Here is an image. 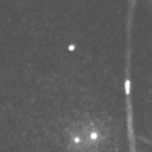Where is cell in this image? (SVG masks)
I'll list each match as a JSON object with an SVG mask.
<instances>
[{
  "label": "cell",
  "mask_w": 152,
  "mask_h": 152,
  "mask_svg": "<svg viewBox=\"0 0 152 152\" xmlns=\"http://www.w3.org/2000/svg\"><path fill=\"white\" fill-rule=\"evenodd\" d=\"M69 50H70V52H73V50H75V44H70L69 46Z\"/></svg>",
  "instance_id": "obj_2"
},
{
  "label": "cell",
  "mask_w": 152,
  "mask_h": 152,
  "mask_svg": "<svg viewBox=\"0 0 152 152\" xmlns=\"http://www.w3.org/2000/svg\"><path fill=\"white\" fill-rule=\"evenodd\" d=\"M125 93L128 94V96L131 94V81H129V79L125 81Z\"/></svg>",
  "instance_id": "obj_1"
}]
</instances>
